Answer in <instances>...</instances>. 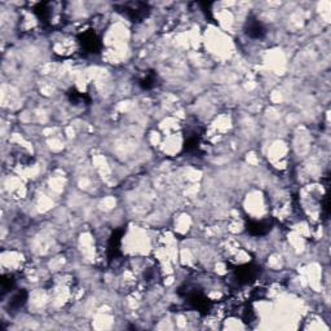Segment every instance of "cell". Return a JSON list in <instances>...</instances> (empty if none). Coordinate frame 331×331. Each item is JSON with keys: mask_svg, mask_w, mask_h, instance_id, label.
I'll use <instances>...</instances> for the list:
<instances>
[{"mask_svg": "<svg viewBox=\"0 0 331 331\" xmlns=\"http://www.w3.org/2000/svg\"><path fill=\"white\" fill-rule=\"evenodd\" d=\"M121 13H123L127 18H130L133 22H140L149 15V7L145 3H138V2H128V3H122L116 6Z\"/></svg>", "mask_w": 331, "mask_h": 331, "instance_id": "1", "label": "cell"}, {"mask_svg": "<svg viewBox=\"0 0 331 331\" xmlns=\"http://www.w3.org/2000/svg\"><path fill=\"white\" fill-rule=\"evenodd\" d=\"M78 43L81 46L82 51L87 55H93L97 53L101 48L100 36L95 30H87L78 35Z\"/></svg>", "mask_w": 331, "mask_h": 331, "instance_id": "2", "label": "cell"}, {"mask_svg": "<svg viewBox=\"0 0 331 331\" xmlns=\"http://www.w3.org/2000/svg\"><path fill=\"white\" fill-rule=\"evenodd\" d=\"M258 276H259V267L251 264V263L250 264L239 265L234 269L233 273V278L238 286L248 285L252 281H255Z\"/></svg>", "mask_w": 331, "mask_h": 331, "instance_id": "3", "label": "cell"}, {"mask_svg": "<svg viewBox=\"0 0 331 331\" xmlns=\"http://www.w3.org/2000/svg\"><path fill=\"white\" fill-rule=\"evenodd\" d=\"M246 34L252 39H262L265 35V27L256 18H250L246 23Z\"/></svg>", "mask_w": 331, "mask_h": 331, "instance_id": "4", "label": "cell"}, {"mask_svg": "<svg viewBox=\"0 0 331 331\" xmlns=\"http://www.w3.org/2000/svg\"><path fill=\"white\" fill-rule=\"evenodd\" d=\"M26 300H27L26 291L20 290V291H17V292H15V294L12 295L11 300H9V303H8L9 312L15 313V312L20 311V309L23 307V304L26 303Z\"/></svg>", "mask_w": 331, "mask_h": 331, "instance_id": "5", "label": "cell"}, {"mask_svg": "<svg viewBox=\"0 0 331 331\" xmlns=\"http://www.w3.org/2000/svg\"><path fill=\"white\" fill-rule=\"evenodd\" d=\"M271 229V223L260 220V222H250L247 224V232L252 236H264Z\"/></svg>", "mask_w": 331, "mask_h": 331, "instance_id": "6", "label": "cell"}, {"mask_svg": "<svg viewBox=\"0 0 331 331\" xmlns=\"http://www.w3.org/2000/svg\"><path fill=\"white\" fill-rule=\"evenodd\" d=\"M158 82V77L154 71H146L141 78L138 79V86L141 87L142 90H152L157 86Z\"/></svg>", "mask_w": 331, "mask_h": 331, "instance_id": "7", "label": "cell"}]
</instances>
